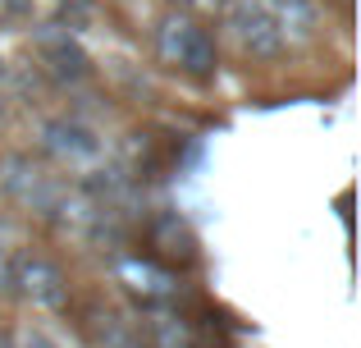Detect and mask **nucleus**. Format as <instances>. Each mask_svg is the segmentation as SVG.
<instances>
[{"label":"nucleus","instance_id":"1","mask_svg":"<svg viewBox=\"0 0 361 348\" xmlns=\"http://www.w3.org/2000/svg\"><path fill=\"white\" fill-rule=\"evenodd\" d=\"M160 51L165 60H178L192 73H211L215 69V42L206 37V28H197L192 18H169L160 32Z\"/></svg>","mask_w":361,"mask_h":348},{"label":"nucleus","instance_id":"2","mask_svg":"<svg viewBox=\"0 0 361 348\" xmlns=\"http://www.w3.org/2000/svg\"><path fill=\"white\" fill-rule=\"evenodd\" d=\"M233 28H238V42L247 46L252 55H279V28H274V18L265 14V9L256 5H233Z\"/></svg>","mask_w":361,"mask_h":348},{"label":"nucleus","instance_id":"3","mask_svg":"<svg viewBox=\"0 0 361 348\" xmlns=\"http://www.w3.org/2000/svg\"><path fill=\"white\" fill-rule=\"evenodd\" d=\"M23 294L32 298V303L60 307V303H64L60 270H55V266H46V261H27V266H23Z\"/></svg>","mask_w":361,"mask_h":348},{"label":"nucleus","instance_id":"4","mask_svg":"<svg viewBox=\"0 0 361 348\" xmlns=\"http://www.w3.org/2000/svg\"><path fill=\"white\" fill-rule=\"evenodd\" d=\"M51 147L60 156H69V161H92V156L101 152L97 138H92L87 128H78V124H51Z\"/></svg>","mask_w":361,"mask_h":348},{"label":"nucleus","instance_id":"5","mask_svg":"<svg viewBox=\"0 0 361 348\" xmlns=\"http://www.w3.org/2000/svg\"><path fill=\"white\" fill-rule=\"evenodd\" d=\"M46 55L55 60V69H60L64 78H82V73H87V60H82V51H73L69 42H60V46H46Z\"/></svg>","mask_w":361,"mask_h":348},{"label":"nucleus","instance_id":"6","mask_svg":"<svg viewBox=\"0 0 361 348\" xmlns=\"http://www.w3.org/2000/svg\"><path fill=\"white\" fill-rule=\"evenodd\" d=\"M23 348H55V344H51V340H42V335H27Z\"/></svg>","mask_w":361,"mask_h":348}]
</instances>
